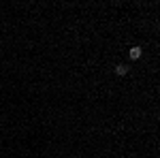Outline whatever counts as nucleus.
<instances>
[{
	"instance_id": "nucleus-2",
	"label": "nucleus",
	"mask_w": 160,
	"mask_h": 158,
	"mask_svg": "<svg viewBox=\"0 0 160 158\" xmlns=\"http://www.w3.org/2000/svg\"><path fill=\"white\" fill-rule=\"evenodd\" d=\"M113 71H115V75H120V77H124V75H128V71H130V66L122 62V64H118V66H115Z\"/></svg>"
},
{
	"instance_id": "nucleus-1",
	"label": "nucleus",
	"mask_w": 160,
	"mask_h": 158,
	"mask_svg": "<svg viewBox=\"0 0 160 158\" xmlns=\"http://www.w3.org/2000/svg\"><path fill=\"white\" fill-rule=\"evenodd\" d=\"M141 54H143V49L139 47V45H135V47H130V51H128L130 60H139V58H141Z\"/></svg>"
}]
</instances>
